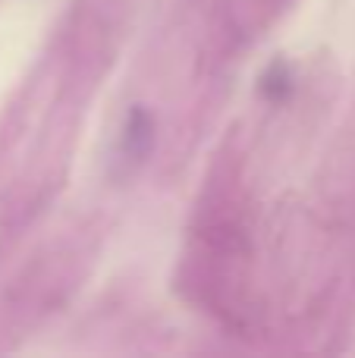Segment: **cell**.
Masks as SVG:
<instances>
[{"mask_svg":"<svg viewBox=\"0 0 355 358\" xmlns=\"http://www.w3.org/2000/svg\"><path fill=\"white\" fill-rule=\"evenodd\" d=\"M293 82L296 79H293V73H289L287 63L274 60L261 76V94L268 101H287L289 92H293Z\"/></svg>","mask_w":355,"mask_h":358,"instance_id":"2","label":"cell"},{"mask_svg":"<svg viewBox=\"0 0 355 358\" xmlns=\"http://www.w3.org/2000/svg\"><path fill=\"white\" fill-rule=\"evenodd\" d=\"M154 138H157V123L151 117V110L142 104L132 107L126 113L123 132H119V157H123V164H129V167L142 164L154 148Z\"/></svg>","mask_w":355,"mask_h":358,"instance_id":"1","label":"cell"}]
</instances>
